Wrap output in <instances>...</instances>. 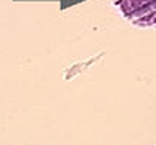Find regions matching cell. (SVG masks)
<instances>
[{"label": "cell", "mask_w": 156, "mask_h": 145, "mask_svg": "<svg viewBox=\"0 0 156 145\" xmlns=\"http://www.w3.org/2000/svg\"><path fill=\"white\" fill-rule=\"evenodd\" d=\"M120 14L139 28L156 27V0H114Z\"/></svg>", "instance_id": "cell-1"}]
</instances>
